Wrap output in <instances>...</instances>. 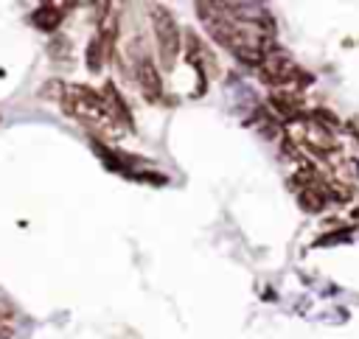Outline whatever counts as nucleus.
I'll return each instance as SVG.
<instances>
[{"label":"nucleus","mask_w":359,"mask_h":339,"mask_svg":"<svg viewBox=\"0 0 359 339\" xmlns=\"http://www.w3.org/2000/svg\"><path fill=\"white\" fill-rule=\"evenodd\" d=\"M258 78L264 81V84H269V87H275V90H286V87H303V84H311L314 78H311V73L309 70H303L300 64H294L292 59H289V53L286 50H278V48H272L261 62H258Z\"/></svg>","instance_id":"nucleus-1"},{"label":"nucleus","mask_w":359,"mask_h":339,"mask_svg":"<svg viewBox=\"0 0 359 339\" xmlns=\"http://www.w3.org/2000/svg\"><path fill=\"white\" fill-rule=\"evenodd\" d=\"M149 20H151L160 64L163 67H174V62L180 56V48H182V34H180V25H177L174 14L165 6H149Z\"/></svg>","instance_id":"nucleus-2"},{"label":"nucleus","mask_w":359,"mask_h":339,"mask_svg":"<svg viewBox=\"0 0 359 339\" xmlns=\"http://www.w3.org/2000/svg\"><path fill=\"white\" fill-rule=\"evenodd\" d=\"M132 76H135L137 87L143 90V95H146L149 101H157V98L163 95V78H160V73H157L151 56H149L146 50H140L137 42L132 45Z\"/></svg>","instance_id":"nucleus-3"},{"label":"nucleus","mask_w":359,"mask_h":339,"mask_svg":"<svg viewBox=\"0 0 359 339\" xmlns=\"http://www.w3.org/2000/svg\"><path fill=\"white\" fill-rule=\"evenodd\" d=\"M182 42H185V59H188V64H191L202 78H208V76H216V73H219V64H216L213 53L205 48V42H202L194 31H188V34L182 36Z\"/></svg>","instance_id":"nucleus-4"},{"label":"nucleus","mask_w":359,"mask_h":339,"mask_svg":"<svg viewBox=\"0 0 359 339\" xmlns=\"http://www.w3.org/2000/svg\"><path fill=\"white\" fill-rule=\"evenodd\" d=\"M269 106L275 109V115H280L283 120H300L303 118V98L292 90H272L269 95Z\"/></svg>","instance_id":"nucleus-5"},{"label":"nucleus","mask_w":359,"mask_h":339,"mask_svg":"<svg viewBox=\"0 0 359 339\" xmlns=\"http://www.w3.org/2000/svg\"><path fill=\"white\" fill-rule=\"evenodd\" d=\"M101 101H104V112H107V118H109V120H115V123H121V126H129V129H132L129 106L123 104V98L118 95V90H115L112 84H107V87H104Z\"/></svg>","instance_id":"nucleus-6"},{"label":"nucleus","mask_w":359,"mask_h":339,"mask_svg":"<svg viewBox=\"0 0 359 339\" xmlns=\"http://www.w3.org/2000/svg\"><path fill=\"white\" fill-rule=\"evenodd\" d=\"M62 14H65V8H62V6H56V3H45V6L34 8L31 20H34V25H36L39 31L53 34V31L59 28V22H62Z\"/></svg>","instance_id":"nucleus-7"},{"label":"nucleus","mask_w":359,"mask_h":339,"mask_svg":"<svg viewBox=\"0 0 359 339\" xmlns=\"http://www.w3.org/2000/svg\"><path fill=\"white\" fill-rule=\"evenodd\" d=\"M84 59H87V67H90L93 73H98V70L104 67V62H107V50H104V42L98 39V34H93V36H90Z\"/></svg>","instance_id":"nucleus-8"}]
</instances>
